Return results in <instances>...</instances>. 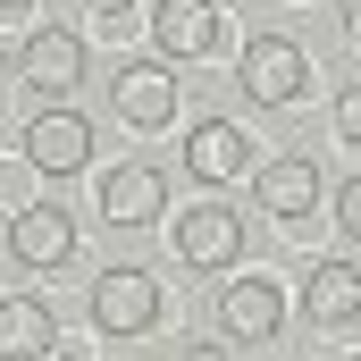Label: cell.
I'll list each match as a JSON object with an SVG mask.
<instances>
[{
	"mask_svg": "<svg viewBox=\"0 0 361 361\" xmlns=\"http://www.w3.org/2000/svg\"><path fill=\"white\" fill-rule=\"evenodd\" d=\"M76 219H68V202H17L8 210V252L25 261V269H68L76 261Z\"/></svg>",
	"mask_w": 361,
	"mask_h": 361,
	"instance_id": "4",
	"label": "cell"
},
{
	"mask_svg": "<svg viewBox=\"0 0 361 361\" xmlns=\"http://www.w3.org/2000/svg\"><path fill=\"white\" fill-rule=\"evenodd\" d=\"M277 328H286V294H277L269 277H227L219 286V336L227 345L261 353V345H277Z\"/></svg>",
	"mask_w": 361,
	"mask_h": 361,
	"instance_id": "3",
	"label": "cell"
},
{
	"mask_svg": "<svg viewBox=\"0 0 361 361\" xmlns=\"http://www.w3.org/2000/svg\"><path fill=\"white\" fill-rule=\"evenodd\" d=\"M160 202H169V177L143 169V160H126V169L101 177V219H109V227H152Z\"/></svg>",
	"mask_w": 361,
	"mask_h": 361,
	"instance_id": "12",
	"label": "cell"
},
{
	"mask_svg": "<svg viewBox=\"0 0 361 361\" xmlns=\"http://www.w3.org/2000/svg\"><path fill=\"white\" fill-rule=\"evenodd\" d=\"M0 353H59V319L34 294H0Z\"/></svg>",
	"mask_w": 361,
	"mask_h": 361,
	"instance_id": "14",
	"label": "cell"
},
{
	"mask_svg": "<svg viewBox=\"0 0 361 361\" xmlns=\"http://www.w3.org/2000/svg\"><path fill=\"white\" fill-rule=\"evenodd\" d=\"M177 261L185 269H235L244 261V219L227 202H193L177 219Z\"/></svg>",
	"mask_w": 361,
	"mask_h": 361,
	"instance_id": "5",
	"label": "cell"
},
{
	"mask_svg": "<svg viewBox=\"0 0 361 361\" xmlns=\"http://www.w3.org/2000/svg\"><path fill=\"white\" fill-rule=\"evenodd\" d=\"M92 328L101 336H152L160 328V286H152V269H101L92 277Z\"/></svg>",
	"mask_w": 361,
	"mask_h": 361,
	"instance_id": "2",
	"label": "cell"
},
{
	"mask_svg": "<svg viewBox=\"0 0 361 361\" xmlns=\"http://www.w3.org/2000/svg\"><path fill=\"white\" fill-rule=\"evenodd\" d=\"M17 76L34 92H76L85 85V42H76L68 25H34L25 51H17Z\"/></svg>",
	"mask_w": 361,
	"mask_h": 361,
	"instance_id": "9",
	"label": "cell"
},
{
	"mask_svg": "<svg viewBox=\"0 0 361 361\" xmlns=\"http://www.w3.org/2000/svg\"><path fill=\"white\" fill-rule=\"evenodd\" d=\"M92 160V126L76 109H34L25 118V169H42V177H76Z\"/></svg>",
	"mask_w": 361,
	"mask_h": 361,
	"instance_id": "6",
	"label": "cell"
},
{
	"mask_svg": "<svg viewBox=\"0 0 361 361\" xmlns=\"http://www.w3.org/2000/svg\"><path fill=\"white\" fill-rule=\"evenodd\" d=\"M336 17H345V34L361 42V0H336Z\"/></svg>",
	"mask_w": 361,
	"mask_h": 361,
	"instance_id": "17",
	"label": "cell"
},
{
	"mask_svg": "<svg viewBox=\"0 0 361 361\" xmlns=\"http://www.w3.org/2000/svg\"><path fill=\"white\" fill-rule=\"evenodd\" d=\"M185 169H193V185H235L244 169H252L244 126H235V118H202V126L185 135Z\"/></svg>",
	"mask_w": 361,
	"mask_h": 361,
	"instance_id": "11",
	"label": "cell"
},
{
	"mask_svg": "<svg viewBox=\"0 0 361 361\" xmlns=\"http://www.w3.org/2000/svg\"><path fill=\"white\" fill-rule=\"evenodd\" d=\"M0 68H8V59H0Z\"/></svg>",
	"mask_w": 361,
	"mask_h": 361,
	"instance_id": "19",
	"label": "cell"
},
{
	"mask_svg": "<svg viewBox=\"0 0 361 361\" xmlns=\"http://www.w3.org/2000/svg\"><path fill=\"white\" fill-rule=\"evenodd\" d=\"M252 202H269V219H311L319 210V160L286 152L269 169H252Z\"/></svg>",
	"mask_w": 361,
	"mask_h": 361,
	"instance_id": "13",
	"label": "cell"
},
{
	"mask_svg": "<svg viewBox=\"0 0 361 361\" xmlns=\"http://www.w3.org/2000/svg\"><path fill=\"white\" fill-rule=\"evenodd\" d=\"M109 109H118L135 135H143V126H169V118H177V68H160V59H135V68H118Z\"/></svg>",
	"mask_w": 361,
	"mask_h": 361,
	"instance_id": "7",
	"label": "cell"
},
{
	"mask_svg": "<svg viewBox=\"0 0 361 361\" xmlns=\"http://www.w3.org/2000/svg\"><path fill=\"white\" fill-rule=\"evenodd\" d=\"M336 227L361 244V177H345V185H336Z\"/></svg>",
	"mask_w": 361,
	"mask_h": 361,
	"instance_id": "16",
	"label": "cell"
},
{
	"mask_svg": "<svg viewBox=\"0 0 361 361\" xmlns=\"http://www.w3.org/2000/svg\"><path fill=\"white\" fill-rule=\"evenodd\" d=\"M336 143H353V152H361V76L336 92Z\"/></svg>",
	"mask_w": 361,
	"mask_h": 361,
	"instance_id": "15",
	"label": "cell"
},
{
	"mask_svg": "<svg viewBox=\"0 0 361 361\" xmlns=\"http://www.w3.org/2000/svg\"><path fill=\"white\" fill-rule=\"evenodd\" d=\"M235 85H244L252 109H286V101H302V85H311V51H302L294 34H252Z\"/></svg>",
	"mask_w": 361,
	"mask_h": 361,
	"instance_id": "1",
	"label": "cell"
},
{
	"mask_svg": "<svg viewBox=\"0 0 361 361\" xmlns=\"http://www.w3.org/2000/svg\"><path fill=\"white\" fill-rule=\"evenodd\" d=\"M92 8H101V17H126V8H135V0H92Z\"/></svg>",
	"mask_w": 361,
	"mask_h": 361,
	"instance_id": "18",
	"label": "cell"
},
{
	"mask_svg": "<svg viewBox=\"0 0 361 361\" xmlns=\"http://www.w3.org/2000/svg\"><path fill=\"white\" fill-rule=\"evenodd\" d=\"M302 319L319 328V336H336V328H353L361 319V269L353 261H311V277H302Z\"/></svg>",
	"mask_w": 361,
	"mask_h": 361,
	"instance_id": "8",
	"label": "cell"
},
{
	"mask_svg": "<svg viewBox=\"0 0 361 361\" xmlns=\"http://www.w3.org/2000/svg\"><path fill=\"white\" fill-rule=\"evenodd\" d=\"M152 51L160 59H210L219 51V8L210 0H152Z\"/></svg>",
	"mask_w": 361,
	"mask_h": 361,
	"instance_id": "10",
	"label": "cell"
}]
</instances>
